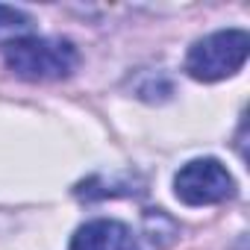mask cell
<instances>
[{
  "instance_id": "1",
  "label": "cell",
  "mask_w": 250,
  "mask_h": 250,
  "mask_svg": "<svg viewBox=\"0 0 250 250\" xmlns=\"http://www.w3.org/2000/svg\"><path fill=\"white\" fill-rule=\"evenodd\" d=\"M6 68L30 83H50L65 80L80 65V50L68 39H50V36H24L3 47Z\"/></svg>"
},
{
  "instance_id": "2",
  "label": "cell",
  "mask_w": 250,
  "mask_h": 250,
  "mask_svg": "<svg viewBox=\"0 0 250 250\" xmlns=\"http://www.w3.org/2000/svg\"><path fill=\"white\" fill-rule=\"evenodd\" d=\"M250 53V36L244 30H218L191 44L186 56V74L197 83H218L241 71Z\"/></svg>"
},
{
  "instance_id": "3",
  "label": "cell",
  "mask_w": 250,
  "mask_h": 250,
  "mask_svg": "<svg viewBox=\"0 0 250 250\" xmlns=\"http://www.w3.org/2000/svg\"><path fill=\"white\" fill-rule=\"evenodd\" d=\"M174 194L186 206H212L235 194V180L212 156L191 159L174 174Z\"/></svg>"
},
{
  "instance_id": "4",
  "label": "cell",
  "mask_w": 250,
  "mask_h": 250,
  "mask_svg": "<svg viewBox=\"0 0 250 250\" xmlns=\"http://www.w3.org/2000/svg\"><path fill=\"white\" fill-rule=\"evenodd\" d=\"M71 250H136V235L124 221L97 218L74 232Z\"/></svg>"
},
{
  "instance_id": "5",
  "label": "cell",
  "mask_w": 250,
  "mask_h": 250,
  "mask_svg": "<svg viewBox=\"0 0 250 250\" xmlns=\"http://www.w3.org/2000/svg\"><path fill=\"white\" fill-rule=\"evenodd\" d=\"M33 21L30 15H24L21 9H12V6H0V44H9L15 39H24L30 33Z\"/></svg>"
}]
</instances>
